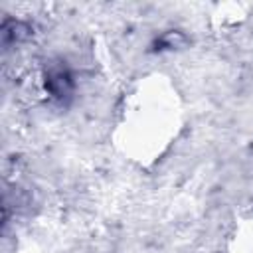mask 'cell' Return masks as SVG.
Wrapping results in <instances>:
<instances>
[{
	"mask_svg": "<svg viewBox=\"0 0 253 253\" xmlns=\"http://www.w3.org/2000/svg\"><path fill=\"white\" fill-rule=\"evenodd\" d=\"M43 87L49 93V97L55 99L61 105L67 103L73 97L75 81H73V73L65 65V61L53 59V61L45 63V67H43Z\"/></svg>",
	"mask_w": 253,
	"mask_h": 253,
	"instance_id": "1",
	"label": "cell"
},
{
	"mask_svg": "<svg viewBox=\"0 0 253 253\" xmlns=\"http://www.w3.org/2000/svg\"><path fill=\"white\" fill-rule=\"evenodd\" d=\"M0 32H2V43H4V47L12 45V43L26 42L32 36L30 24H26L22 20H14V18H6L2 22V30Z\"/></svg>",
	"mask_w": 253,
	"mask_h": 253,
	"instance_id": "2",
	"label": "cell"
},
{
	"mask_svg": "<svg viewBox=\"0 0 253 253\" xmlns=\"http://www.w3.org/2000/svg\"><path fill=\"white\" fill-rule=\"evenodd\" d=\"M186 43V36L178 30H170V32H164L162 36L156 38L154 42V49L162 51V49H178Z\"/></svg>",
	"mask_w": 253,
	"mask_h": 253,
	"instance_id": "3",
	"label": "cell"
}]
</instances>
